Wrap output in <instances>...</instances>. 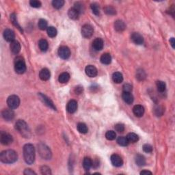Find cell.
Listing matches in <instances>:
<instances>
[{"label": "cell", "mask_w": 175, "mask_h": 175, "mask_svg": "<svg viewBox=\"0 0 175 175\" xmlns=\"http://www.w3.org/2000/svg\"><path fill=\"white\" fill-rule=\"evenodd\" d=\"M35 149L31 144H27L23 147V157L25 161L29 165H31L35 161Z\"/></svg>", "instance_id": "6da1fadb"}, {"label": "cell", "mask_w": 175, "mask_h": 175, "mask_svg": "<svg viewBox=\"0 0 175 175\" xmlns=\"http://www.w3.org/2000/svg\"><path fill=\"white\" fill-rule=\"evenodd\" d=\"M18 159L17 153L13 150L3 151L0 154V160L4 164H13Z\"/></svg>", "instance_id": "7a4b0ae2"}, {"label": "cell", "mask_w": 175, "mask_h": 175, "mask_svg": "<svg viewBox=\"0 0 175 175\" xmlns=\"http://www.w3.org/2000/svg\"><path fill=\"white\" fill-rule=\"evenodd\" d=\"M15 129L19 131V133L24 138H30L31 136V132L28 124L24 120H19L15 124Z\"/></svg>", "instance_id": "3957f363"}, {"label": "cell", "mask_w": 175, "mask_h": 175, "mask_svg": "<svg viewBox=\"0 0 175 175\" xmlns=\"http://www.w3.org/2000/svg\"><path fill=\"white\" fill-rule=\"evenodd\" d=\"M14 69L18 74H23L26 71V64L23 57L17 56L14 59Z\"/></svg>", "instance_id": "277c9868"}, {"label": "cell", "mask_w": 175, "mask_h": 175, "mask_svg": "<svg viewBox=\"0 0 175 175\" xmlns=\"http://www.w3.org/2000/svg\"><path fill=\"white\" fill-rule=\"evenodd\" d=\"M38 151L40 156L44 159H50L52 157L51 149L44 144H40L38 146Z\"/></svg>", "instance_id": "5b68a950"}, {"label": "cell", "mask_w": 175, "mask_h": 175, "mask_svg": "<svg viewBox=\"0 0 175 175\" xmlns=\"http://www.w3.org/2000/svg\"><path fill=\"white\" fill-rule=\"evenodd\" d=\"M7 104L12 109H17L20 105V99L17 95H11L7 99Z\"/></svg>", "instance_id": "8992f818"}, {"label": "cell", "mask_w": 175, "mask_h": 175, "mask_svg": "<svg viewBox=\"0 0 175 175\" xmlns=\"http://www.w3.org/2000/svg\"><path fill=\"white\" fill-rule=\"evenodd\" d=\"M94 29L93 26L89 24H85L82 28V35L85 39H90L93 36Z\"/></svg>", "instance_id": "52a82bcc"}, {"label": "cell", "mask_w": 175, "mask_h": 175, "mask_svg": "<svg viewBox=\"0 0 175 175\" xmlns=\"http://www.w3.org/2000/svg\"><path fill=\"white\" fill-rule=\"evenodd\" d=\"M0 142L3 145H10L13 142L12 136L8 133L1 131L0 134Z\"/></svg>", "instance_id": "ba28073f"}, {"label": "cell", "mask_w": 175, "mask_h": 175, "mask_svg": "<svg viewBox=\"0 0 175 175\" xmlns=\"http://www.w3.org/2000/svg\"><path fill=\"white\" fill-rule=\"evenodd\" d=\"M57 53L59 57L63 59H67L71 55V50L68 47L62 46L59 48Z\"/></svg>", "instance_id": "9c48e42d"}, {"label": "cell", "mask_w": 175, "mask_h": 175, "mask_svg": "<svg viewBox=\"0 0 175 175\" xmlns=\"http://www.w3.org/2000/svg\"><path fill=\"white\" fill-rule=\"evenodd\" d=\"M39 96L40 97V99H41V101H42L47 106V107L51 108V109H53V110H56V107H55V105L53 104V101H52L49 98H48L46 95H43L42 93H39Z\"/></svg>", "instance_id": "30bf717a"}, {"label": "cell", "mask_w": 175, "mask_h": 175, "mask_svg": "<svg viewBox=\"0 0 175 175\" xmlns=\"http://www.w3.org/2000/svg\"><path fill=\"white\" fill-rule=\"evenodd\" d=\"M110 160L112 165L114 166L115 167H120L123 164V160H122V157L119 155L113 154L111 156Z\"/></svg>", "instance_id": "8fae6325"}, {"label": "cell", "mask_w": 175, "mask_h": 175, "mask_svg": "<svg viewBox=\"0 0 175 175\" xmlns=\"http://www.w3.org/2000/svg\"><path fill=\"white\" fill-rule=\"evenodd\" d=\"M2 117L6 121H10L14 118V112L12 109H5L2 111Z\"/></svg>", "instance_id": "7c38bea8"}, {"label": "cell", "mask_w": 175, "mask_h": 175, "mask_svg": "<svg viewBox=\"0 0 175 175\" xmlns=\"http://www.w3.org/2000/svg\"><path fill=\"white\" fill-rule=\"evenodd\" d=\"M86 75L90 77H95L98 74V71L97 68L93 65H88L85 68Z\"/></svg>", "instance_id": "4fadbf2b"}, {"label": "cell", "mask_w": 175, "mask_h": 175, "mask_svg": "<svg viewBox=\"0 0 175 175\" xmlns=\"http://www.w3.org/2000/svg\"><path fill=\"white\" fill-rule=\"evenodd\" d=\"M3 38L8 42L12 43L15 39V34H14V32L10 29H6L3 32Z\"/></svg>", "instance_id": "5bb4252c"}, {"label": "cell", "mask_w": 175, "mask_h": 175, "mask_svg": "<svg viewBox=\"0 0 175 175\" xmlns=\"http://www.w3.org/2000/svg\"><path fill=\"white\" fill-rule=\"evenodd\" d=\"M131 41L136 45H142L144 43V38L138 32H133L131 36Z\"/></svg>", "instance_id": "9a60e30c"}, {"label": "cell", "mask_w": 175, "mask_h": 175, "mask_svg": "<svg viewBox=\"0 0 175 175\" xmlns=\"http://www.w3.org/2000/svg\"><path fill=\"white\" fill-rule=\"evenodd\" d=\"M77 102L75 100H71L67 103L66 105V110L68 113L73 114L77 111Z\"/></svg>", "instance_id": "2e32d148"}, {"label": "cell", "mask_w": 175, "mask_h": 175, "mask_svg": "<svg viewBox=\"0 0 175 175\" xmlns=\"http://www.w3.org/2000/svg\"><path fill=\"white\" fill-rule=\"evenodd\" d=\"M104 46V42L103 39L100 38H97L96 39L94 40L93 42V47L94 49L96 51H101L103 49Z\"/></svg>", "instance_id": "e0dca14e"}, {"label": "cell", "mask_w": 175, "mask_h": 175, "mask_svg": "<svg viewBox=\"0 0 175 175\" xmlns=\"http://www.w3.org/2000/svg\"><path fill=\"white\" fill-rule=\"evenodd\" d=\"M10 51H12V53L13 54H18L21 51V45H20L19 42H18L17 41L14 40V41H12V43H10Z\"/></svg>", "instance_id": "ac0fdd59"}, {"label": "cell", "mask_w": 175, "mask_h": 175, "mask_svg": "<svg viewBox=\"0 0 175 175\" xmlns=\"http://www.w3.org/2000/svg\"><path fill=\"white\" fill-rule=\"evenodd\" d=\"M50 77H51V73H50L49 70L47 69V68H43V69L40 71L39 77L41 78V80L47 81L49 79Z\"/></svg>", "instance_id": "d6986e66"}, {"label": "cell", "mask_w": 175, "mask_h": 175, "mask_svg": "<svg viewBox=\"0 0 175 175\" xmlns=\"http://www.w3.org/2000/svg\"><path fill=\"white\" fill-rule=\"evenodd\" d=\"M133 112L134 115L137 117H142L144 114V108L142 105H136L133 108Z\"/></svg>", "instance_id": "ffe728a7"}, {"label": "cell", "mask_w": 175, "mask_h": 175, "mask_svg": "<svg viewBox=\"0 0 175 175\" xmlns=\"http://www.w3.org/2000/svg\"><path fill=\"white\" fill-rule=\"evenodd\" d=\"M122 98L123 99L124 101L128 105L133 103V100H134V98H133V96L131 93L123 92V93H122Z\"/></svg>", "instance_id": "44dd1931"}, {"label": "cell", "mask_w": 175, "mask_h": 175, "mask_svg": "<svg viewBox=\"0 0 175 175\" xmlns=\"http://www.w3.org/2000/svg\"><path fill=\"white\" fill-rule=\"evenodd\" d=\"M114 29L118 32H123L126 29V25L121 20H117L114 23Z\"/></svg>", "instance_id": "7402d4cb"}, {"label": "cell", "mask_w": 175, "mask_h": 175, "mask_svg": "<svg viewBox=\"0 0 175 175\" xmlns=\"http://www.w3.org/2000/svg\"><path fill=\"white\" fill-rule=\"evenodd\" d=\"M135 161H136V164L138 166H143L146 164V159L142 155H136V157H135Z\"/></svg>", "instance_id": "603a6c76"}, {"label": "cell", "mask_w": 175, "mask_h": 175, "mask_svg": "<svg viewBox=\"0 0 175 175\" xmlns=\"http://www.w3.org/2000/svg\"><path fill=\"white\" fill-rule=\"evenodd\" d=\"M101 62L103 64H109L111 62V57L109 53H104L101 57Z\"/></svg>", "instance_id": "cb8c5ba5"}, {"label": "cell", "mask_w": 175, "mask_h": 175, "mask_svg": "<svg viewBox=\"0 0 175 175\" xmlns=\"http://www.w3.org/2000/svg\"><path fill=\"white\" fill-rule=\"evenodd\" d=\"M79 12L77 11V10H75L74 8H70L68 12V15L70 19H73V20H77L78 19L79 17Z\"/></svg>", "instance_id": "d4e9b609"}, {"label": "cell", "mask_w": 175, "mask_h": 175, "mask_svg": "<svg viewBox=\"0 0 175 175\" xmlns=\"http://www.w3.org/2000/svg\"><path fill=\"white\" fill-rule=\"evenodd\" d=\"M83 166L86 170H90L93 167V160L90 157H85L83 161Z\"/></svg>", "instance_id": "484cf974"}, {"label": "cell", "mask_w": 175, "mask_h": 175, "mask_svg": "<svg viewBox=\"0 0 175 175\" xmlns=\"http://www.w3.org/2000/svg\"><path fill=\"white\" fill-rule=\"evenodd\" d=\"M112 79L116 84H120L123 81V76L120 72H115L112 75Z\"/></svg>", "instance_id": "4316f807"}, {"label": "cell", "mask_w": 175, "mask_h": 175, "mask_svg": "<svg viewBox=\"0 0 175 175\" xmlns=\"http://www.w3.org/2000/svg\"><path fill=\"white\" fill-rule=\"evenodd\" d=\"M39 48L41 51L43 52H45L47 51L48 48H49V44L48 42L46 41L45 39H41L39 41Z\"/></svg>", "instance_id": "83f0119b"}, {"label": "cell", "mask_w": 175, "mask_h": 175, "mask_svg": "<svg viewBox=\"0 0 175 175\" xmlns=\"http://www.w3.org/2000/svg\"><path fill=\"white\" fill-rule=\"evenodd\" d=\"M70 79V75L68 73H62V74L59 75V76L58 77V80L59 82L62 84H66L67 83Z\"/></svg>", "instance_id": "f1b7e54d"}, {"label": "cell", "mask_w": 175, "mask_h": 175, "mask_svg": "<svg viewBox=\"0 0 175 175\" xmlns=\"http://www.w3.org/2000/svg\"><path fill=\"white\" fill-rule=\"evenodd\" d=\"M127 138L129 143L130 142H131V143H136V142H138L139 140L138 136L135 133H128V135L127 136Z\"/></svg>", "instance_id": "f546056e"}, {"label": "cell", "mask_w": 175, "mask_h": 175, "mask_svg": "<svg viewBox=\"0 0 175 175\" xmlns=\"http://www.w3.org/2000/svg\"><path fill=\"white\" fill-rule=\"evenodd\" d=\"M77 130H78V131L79 133H82V134H86V133H88V127L86 126V124L85 123H83V122H79L77 124Z\"/></svg>", "instance_id": "4dcf8cb0"}, {"label": "cell", "mask_w": 175, "mask_h": 175, "mask_svg": "<svg viewBox=\"0 0 175 175\" xmlns=\"http://www.w3.org/2000/svg\"><path fill=\"white\" fill-rule=\"evenodd\" d=\"M117 143L120 146H122V147H127L129 144V142L128 141L127 137L120 136L117 139Z\"/></svg>", "instance_id": "1f68e13d"}, {"label": "cell", "mask_w": 175, "mask_h": 175, "mask_svg": "<svg viewBox=\"0 0 175 175\" xmlns=\"http://www.w3.org/2000/svg\"><path fill=\"white\" fill-rule=\"evenodd\" d=\"M47 34L51 38H54L55 36H56L57 34L56 28H54L53 26L48 27V28L47 29Z\"/></svg>", "instance_id": "d6a6232c"}, {"label": "cell", "mask_w": 175, "mask_h": 175, "mask_svg": "<svg viewBox=\"0 0 175 175\" xmlns=\"http://www.w3.org/2000/svg\"><path fill=\"white\" fill-rule=\"evenodd\" d=\"M91 8L92 10V12H93V14H95V15L99 16L100 14V7L99 5L97 3H93L91 5Z\"/></svg>", "instance_id": "836d02e7"}, {"label": "cell", "mask_w": 175, "mask_h": 175, "mask_svg": "<svg viewBox=\"0 0 175 175\" xmlns=\"http://www.w3.org/2000/svg\"><path fill=\"white\" fill-rule=\"evenodd\" d=\"M64 4V0H53L52 1V6L55 9H60Z\"/></svg>", "instance_id": "e575fe53"}, {"label": "cell", "mask_w": 175, "mask_h": 175, "mask_svg": "<svg viewBox=\"0 0 175 175\" xmlns=\"http://www.w3.org/2000/svg\"><path fill=\"white\" fill-rule=\"evenodd\" d=\"M38 26L40 30H45L46 29L48 28V23L47 21L45 19H41L39 20V23H38Z\"/></svg>", "instance_id": "d590c367"}, {"label": "cell", "mask_w": 175, "mask_h": 175, "mask_svg": "<svg viewBox=\"0 0 175 175\" xmlns=\"http://www.w3.org/2000/svg\"><path fill=\"white\" fill-rule=\"evenodd\" d=\"M10 19H11L12 24H13L15 27H17V28L19 29V30L21 32H23L22 28H21V26H20L19 25V23H18V21H17V16H16L15 14L12 13L11 15H10Z\"/></svg>", "instance_id": "8d00e7d4"}, {"label": "cell", "mask_w": 175, "mask_h": 175, "mask_svg": "<svg viewBox=\"0 0 175 175\" xmlns=\"http://www.w3.org/2000/svg\"><path fill=\"white\" fill-rule=\"evenodd\" d=\"M156 85L159 92H160V93H164V92L166 91V83L163 82V81H158V82H157Z\"/></svg>", "instance_id": "74e56055"}, {"label": "cell", "mask_w": 175, "mask_h": 175, "mask_svg": "<svg viewBox=\"0 0 175 175\" xmlns=\"http://www.w3.org/2000/svg\"><path fill=\"white\" fill-rule=\"evenodd\" d=\"M74 8L75 9V10H77V11L79 12V14H82L83 12H84L85 10V7L84 6V4H83L81 2H76L75 3V5H74Z\"/></svg>", "instance_id": "f35d334b"}, {"label": "cell", "mask_w": 175, "mask_h": 175, "mask_svg": "<svg viewBox=\"0 0 175 175\" xmlns=\"http://www.w3.org/2000/svg\"><path fill=\"white\" fill-rule=\"evenodd\" d=\"M105 138L108 140H114L116 138V132L114 131H108L105 133Z\"/></svg>", "instance_id": "ab89813d"}, {"label": "cell", "mask_w": 175, "mask_h": 175, "mask_svg": "<svg viewBox=\"0 0 175 175\" xmlns=\"http://www.w3.org/2000/svg\"><path fill=\"white\" fill-rule=\"evenodd\" d=\"M104 11L106 14H108V15H114V14H116V13L115 8L110 6H108L107 7H105V8H104Z\"/></svg>", "instance_id": "60d3db41"}, {"label": "cell", "mask_w": 175, "mask_h": 175, "mask_svg": "<svg viewBox=\"0 0 175 175\" xmlns=\"http://www.w3.org/2000/svg\"><path fill=\"white\" fill-rule=\"evenodd\" d=\"M136 78L140 81L144 80V79L146 78L145 72H144L143 70H142V69L138 70V71H137V73H136Z\"/></svg>", "instance_id": "b9f144b4"}, {"label": "cell", "mask_w": 175, "mask_h": 175, "mask_svg": "<svg viewBox=\"0 0 175 175\" xmlns=\"http://www.w3.org/2000/svg\"><path fill=\"white\" fill-rule=\"evenodd\" d=\"M41 171L43 174H46V175L51 174V169H50L48 166H43L41 167Z\"/></svg>", "instance_id": "7bdbcfd3"}, {"label": "cell", "mask_w": 175, "mask_h": 175, "mask_svg": "<svg viewBox=\"0 0 175 175\" xmlns=\"http://www.w3.org/2000/svg\"><path fill=\"white\" fill-rule=\"evenodd\" d=\"M30 6L32 7H33V8H40V7L41 6V2L40 1H38V0H31V1H30Z\"/></svg>", "instance_id": "ee69618b"}, {"label": "cell", "mask_w": 175, "mask_h": 175, "mask_svg": "<svg viewBox=\"0 0 175 175\" xmlns=\"http://www.w3.org/2000/svg\"><path fill=\"white\" fill-rule=\"evenodd\" d=\"M142 149H143V151L145 153H152L153 151V147L152 146L150 145L149 144H145L143 146V147H142Z\"/></svg>", "instance_id": "f6af8a7d"}, {"label": "cell", "mask_w": 175, "mask_h": 175, "mask_svg": "<svg viewBox=\"0 0 175 175\" xmlns=\"http://www.w3.org/2000/svg\"><path fill=\"white\" fill-rule=\"evenodd\" d=\"M115 130H116V131L118 133H122L124 131V124L118 123L116 124V125H115Z\"/></svg>", "instance_id": "bcb514c9"}, {"label": "cell", "mask_w": 175, "mask_h": 175, "mask_svg": "<svg viewBox=\"0 0 175 175\" xmlns=\"http://www.w3.org/2000/svg\"><path fill=\"white\" fill-rule=\"evenodd\" d=\"M155 113L157 116H162L164 114V109L161 106H157V107L155 108Z\"/></svg>", "instance_id": "7dc6e473"}, {"label": "cell", "mask_w": 175, "mask_h": 175, "mask_svg": "<svg viewBox=\"0 0 175 175\" xmlns=\"http://www.w3.org/2000/svg\"><path fill=\"white\" fill-rule=\"evenodd\" d=\"M123 89V92H126V93H131L132 91V86L129 84H124L122 87Z\"/></svg>", "instance_id": "c3c4849f"}, {"label": "cell", "mask_w": 175, "mask_h": 175, "mask_svg": "<svg viewBox=\"0 0 175 175\" xmlns=\"http://www.w3.org/2000/svg\"><path fill=\"white\" fill-rule=\"evenodd\" d=\"M23 174H26V175H33V174H36V173L35 172H34L33 170H32L31 169L28 168V169L25 170Z\"/></svg>", "instance_id": "681fc988"}, {"label": "cell", "mask_w": 175, "mask_h": 175, "mask_svg": "<svg viewBox=\"0 0 175 175\" xmlns=\"http://www.w3.org/2000/svg\"><path fill=\"white\" fill-rule=\"evenodd\" d=\"M75 93L78 94V95H79V94L82 93V92H83V87H82V86H77V87L75 88Z\"/></svg>", "instance_id": "f907efd6"}, {"label": "cell", "mask_w": 175, "mask_h": 175, "mask_svg": "<svg viewBox=\"0 0 175 175\" xmlns=\"http://www.w3.org/2000/svg\"><path fill=\"white\" fill-rule=\"evenodd\" d=\"M170 43L171 46L172 47L173 49H174V38H171L170 39Z\"/></svg>", "instance_id": "816d5d0a"}, {"label": "cell", "mask_w": 175, "mask_h": 175, "mask_svg": "<svg viewBox=\"0 0 175 175\" xmlns=\"http://www.w3.org/2000/svg\"><path fill=\"white\" fill-rule=\"evenodd\" d=\"M152 174L153 173L151 172H150L149 170H142L141 172H140V174Z\"/></svg>", "instance_id": "f5cc1de1"}]
</instances>
